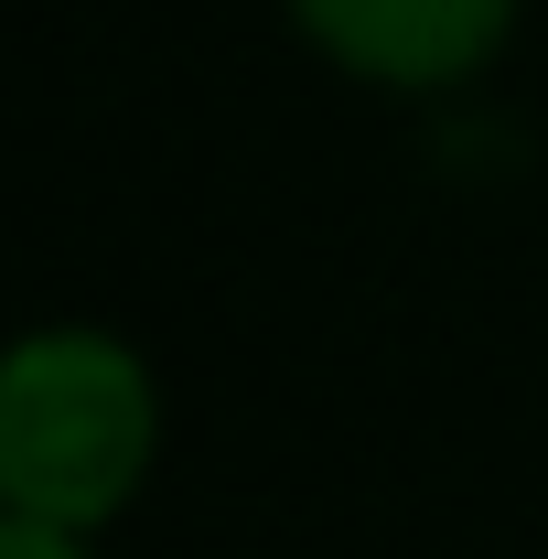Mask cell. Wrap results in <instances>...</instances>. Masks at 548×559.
<instances>
[{"label":"cell","mask_w":548,"mask_h":559,"mask_svg":"<svg viewBox=\"0 0 548 559\" xmlns=\"http://www.w3.org/2000/svg\"><path fill=\"white\" fill-rule=\"evenodd\" d=\"M162 463V377L108 323H33L0 345V516L97 538Z\"/></svg>","instance_id":"cell-1"},{"label":"cell","mask_w":548,"mask_h":559,"mask_svg":"<svg viewBox=\"0 0 548 559\" xmlns=\"http://www.w3.org/2000/svg\"><path fill=\"white\" fill-rule=\"evenodd\" d=\"M0 559H97V538H65V527H33V516H0Z\"/></svg>","instance_id":"cell-3"},{"label":"cell","mask_w":548,"mask_h":559,"mask_svg":"<svg viewBox=\"0 0 548 559\" xmlns=\"http://www.w3.org/2000/svg\"><path fill=\"white\" fill-rule=\"evenodd\" d=\"M290 33L344 66L355 86H388V97H441V86H474L505 44H516V11L527 0H279Z\"/></svg>","instance_id":"cell-2"}]
</instances>
